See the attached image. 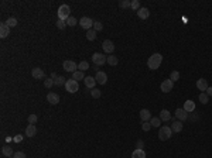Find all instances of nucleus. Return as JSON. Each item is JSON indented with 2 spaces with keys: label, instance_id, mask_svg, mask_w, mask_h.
Masks as SVG:
<instances>
[{
  "label": "nucleus",
  "instance_id": "19",
  "mask_svg": "<svg viewBox=\"0 0 212 158\" xmlns=\"http://www.w3.org/2000/svg\"><path fill=\"white\" fill-rule=\"evenodd\" d=\"M137 16L142 18V20H146V18H148V16H150V10H148L147 7H140V10L137 11Z\"/></svg>",
  "mask_w": 212,
  "mask_h": 158
},
{
  "label": "nucleus",
  "instance_id": "18",
  "mask_svg": "<svg viewBox=\"0 0 212 158\" xmlns=\"http://www.w3.org/2000/svg\"><path fill=\"white\" fill-rule=\"evenodd\" d=\"M187 113H192L194 110H195V103L192 102V100H187L185 103H184V107H182Z\"/></svg>",
  "mask_w": 212,
  "mask_h": 158
},
{
  "label": "nucleus",
  "instance_id": "2",
  "mask_svg": "<svg viewBox=\"0 0 212 158\" xmlns=\"http://www.w3.org/2000/svg\"><path fill=\"white\" fill-rule=\"evenodd\" d=\"M171 136H173V130H171V127H168V126H161L160 127V130H158V139L163 141H167L171 139Z\"/></svg>",
  "mask_w": 212,
  "mask_h": 158
},
{
  "label": "nucleus",
  "instance_id": "24",
  "mask_svg": "<svg viewBox=\"0 0 212 158\" xmlns=\"http://www.w3.org/2000/svg\"><path fill=\"white\" fill-rule=\"evenodd\" d=\"M131 158H146L144 150H139V148H136V150L131 153Z\"/></svg>",
  "mask_w": 212,
  "mask_h": 158
},
{
  "label": "nucleus",
  "instance_id": "5",
  "mask_svg": "<svg viewBox=\"0 0 212 158\" xmlns=\"http://www.w3.org/2000/svg\"><path fill=\"white\" fill-rule=\"evenodd\" d=\"M65 89L69 92V93H75L79 90V85H78V81L75 79H68L65 83Z\"/></svg>",
  "mask_w": 212,
  "mask_h": 158
},
{
  "label": "nucleus",
  "instance_id": "31",
  "mask_svg": "<svg viewBox=\"0 0 212 158\" xmlns=\"http://www.w3.org/2000/svg\"><path fill=\"white\" fill-rule=\"evenodd\" d=\"M78 69L82 71V72L88 71V69H89V64H88L86 61H82V62H79V65H78Z\"/></svg>",
  "mask_w": 212,
  "mask_h": 158
},
{
  "label": "nucleus",
  "instance_id": "28",
  "mask_svg": "<svg viewBox=\"0 0 212 158\" xmlns=\"http://www.w3.org/2000/svg\"><path fill=\"white\" fill-rule=\"evenodd\" d=\"M199 102H201L202 105H207V103L209 102V96H208L205 92H201V93H199Z\"/></svg>",
  "mask_w": 212,
  "mask_h": 158
},
{
  "label": "nucleus",
  "instance_id": "43",
  "mask_svg": "<svg viewBox=\"0 0 212 158\" xmlns=\"http://www.w3.org/2000/svg\"><path fill=\"white\" fill-rule=\"evenodd\" d=\"M13 158H27V157H26V154H24V153L18 151V153H14V155H13Z\"/></svg>",
  "mask_w": 212,
  "mask_h": 158
},
{
  "label": "nucleus",
  "instance_id": "12",
  "mask_svg": "<svg viewBox=\"0 0 212 158\" xmlns=\"http://www.w3.org/2000/svg\"><path fill=\"white\" fill-rule=\"evenodd\" d=\"M83 82H85V86H86V88H89L91 90L95 88V85H96V79H95L93 76H85Z\"/></svg>",
  "mask_w": 212,
  "mask_h": 158
},
{
  "label": "nucleus",
  "instance_id": "44",
  "mask_svg": "<svg viewBox=\"0 0 212 158\" xmlns=\"http://www.w3.org/2000/svg\"><path fill=\"white\" fill-rule=\"evenodd\" d=\"M136 147L139 148V150H143V147H144V141L143 140H139L136 143Z\"/></svg>",
  "mask_w": 212,
  "mask_h": 158
},
{
  "label": "nucleus",
  "instance_id": "45",
  "mask_svg": "<svg viewBox=\"0 0 212 158\" xmlns=\"http://www.w3.org/2000/svg\"><path fill=\"white\" fill-rule=\"evenodd\" d=\"M13 140H14V143H21V140H23V136H20V134H18V136H16Z\"/></svg>",
  "mask_w": 212,
  "mask_h": 158
},
{
  "label": "nucleus",
  "instance_id": "40",
  "mask_svg": "<svg viewBox=\"0 0 212 158\" xmlns=\"http://www.w3.org/2000/svg\"><path fill=\"white\" fill-rule=\"evenodd\" d=\"M91 95H92V97H95V99H98V97H100V90L96 88H93L92 90H91Z\"/></svg>",
  "mask_w": 212,
  "mask_h": 158
},
{
  "label": "nucleus",
  "instance_id": "42",
  "mask_svg": "<svg viewBox=\"0 0 212 158\" xmlns=\"http://www.w3.org/2000/svg\"><path fill=\"white\" fill-rule=\"evenodd\" d=\"M142 128H143V131H148V130L151 128L150 122H143V123H142Z\"/></svg>",
  "mask_w": 212,
  "mask_h": 158
},
{
  "label": "nucleus",
  "instance_id": "9",
  "mask_svg": "<svg viewBox=\"0 0 212 158\" xmlns=\"http://www.w3.org/2000/svg\"><path fill=\"white\" fill-rule=\"evenodd\" d=\"M173 86H174V82L171 81V79H165L163 81V83H161V90H163L164 93H168V92H171L173 90Z\"/></svg>",
  "mask_w": 212,
  "mask_h": 158
},
{
  "label": "nucleus",
  "instance_id": "3",
  "mask_svg": "<svg viewBox=\"0 0 212 158\" xmlns=\"http://www.w3.org/2000/svg\"><path fill=\"white\" fill-rule=\"evenodd\" d=\"M69 17H71V9H69V6L68 4L60 6V9H58V20L66 21Z\"/></svg>",
  "mask_w": 212,
  "mask_h": 158
},
{
  "label": "nucleus",
  "instance_id": "41",
  "mask_svg": "<svg viewBox=\"0 0 212 158\" xmlns=\"http://www.w3.org/2000/svg\"><path fill=\"white\" fill-rule=\"evenodd\" d=\"M66 24H68L69 27H74V26H77V18L71 16V17H69L68 20H66Z\"/></svg>",
  "mask_w": 212,
  "mask_h": 158
},
{
  "label": "nucleus",
  "instance_id": "4",
  "mask_svg": "<svg viewBox=\"0 0 212 158\" xmlns=\"http://www.w3.org/2000/svg\"><path fill=\"white\" fill-rule=\"evenodd\" d=\"M92 61L96 67H102L108 62V56H105L103 54H99V52H95L92 55Z\"/></svg>",
  "mask_w": 212,
  "mask_h": 158
},
{
  "label": "nucleus",
  "instance_id": "29",
  "mask_svg": "<svg viewBox=\"0 0 212 158\" xmlns=\"http://www.w3.org/2000/svg\"><path fill=\"white\" fill-rule=\"evenodd\" d=\"M72 79H75V81H81V79H85V75H83L82 71H75V72L72 73Z\"/></svg>",
  "mask_w": 212,
  "mask_h": 158
},
{
  "label": "nucleus",
  "instance_id": "8",
  "mask_svg": "<svg viewBox=\"0 0 212 158\" xmlns=\"http://www.w3.org/2000/svg\"><path fill=\"white\" fill-rule=\"evenodd\" d=\"M95 79H96V83L105 85V83L108 82V75H106L105 72H102V71H98L96 75H95Z\"/></svg>",
  "mask_w": 212,
  "mask_h": 158
},
{
  "label": "nucleus",
  "instance_id": "25",
  "mask_svg": "<svg viewBox=\"0 0 212 158\" xmlns=\"http://www.w3.org/2000/svg\"><path fill=\"white\" fill-rule=\"evenodd\" d=\"M65 83H66V81H65L64 76H60V75H58V76L54 79V85H55V86H62V85H65Z\"/></svg>",
  "mask_w": 212,
  "mask_h": 158
},
{
  "label": "nucleus",
  "instance_id": "38",
  "mask_svg": "<svg viewBox=\"0 0 212 158\" xmlns=\"http://www.w3.org/2000/svg\"><path fill=\"white\" fill-rule=\"evenodd\" d=\"M130 9H133V10H140V1L139 0H133L131 1V6H130Z\"/></svg>",
  "mask_w": 212,
  "mask_h": 158
},
{
  "label": "nucleus",
  "instance_id": "36",
  "mask_svg": "<svg viewBox=\"0 0 212 158\" xmlns=\"http://www.w3.org/2000/svg\"><path fill=\"white\" fill-rule=\"evenodd\" d=\"M93 30H95L96 33H98V31H102V30H103V24H102L100 21H95V23H93Z\"/></svg>",
  "mask_w": 212,
  "mask_h": 158
},
{
  "label": "nucleus",
  "instance_id": "35",
  "mask_svg": "<svg viewBox=\"0 0 212 158\" xmlns=\"http://www.w3.org/2000/svg\"><path fill=\"white\" fill-rule=\"evenodd\" d=\"M65 24H66V21H64V20H57V21H55V26H57V28H60V30H64V28H65Z\"/></svg>",
  "mask_w": 212,
  "mask_h": 158
},
{
  "label": "nucleus",
  "instance_id": "46",
  "mask_svg": "<svg viewBox=\"0 0 212 158\" xmlns=\"http://www.w3.org/2000/svg\"><path fill=\"white\" fill-rule=\"evenodd\" d=\"M208 96H212V86H208V89H207V92H205Z\"/></svg>",
  "mask_w": 212,
  "mask_h": 158
},
{
  "label": "nucleus",
  "instance_id": "21",
  "mask_svg": "<svg viewBox=\"0 0 212 158\" xmlns=\"http://www.w3.org/2000/svg\"><path fill=\"white\" fill-rule=\"evenodd\" d=\"M1 154L4 155V157H13L14 155V153H13V148L10 147V145H4L3 148H1Z\"/></svg>",
  "mask_w": 212,
  "mask_h": 158
},
{
  "label": "nucleus",
  "instance_id": "7",
  "mask_svg": "<svg viewBox=\"0 0 212 158\" xmlns=\"http://www.w3.org/2000/svg\"><path fill=\"white\" fill-rule=\"evenodd\" d=\"M102 48H103V51H105L106 54L112 55V52L114 51V44H113V41H110V40H105V41L102 42Z\"/></svg>",
  "mask_w": 212,
  "mask_h": 158
},
{
  "label": "nucleus",
  "instance_id": "37",
  "mask_svg": "<svg viewBox=\"0 0 212 158\" xmlns=\"http://www.w3.org/2000/svg\"><path fill=\"white\" fill-rule=\"evenodd\" d=\"M52 85H54V79H52V78H47V79H44V86H45L47 89H49Z\"/></svg>",
  "mask_w": 212,
  "mask_h": 158
},
{
  "label": "nucleus",
  "instance_id": "33",
  "mask_svg": "<svg viewBox=\"0 0 212 158\" xmlns=\"http://www.w3.org/2000/svg\"><path fill=\"white\" fill-rule=\"evenodd\" d=\"M131 6V1L129 0H122V1H119V7H122V9H129Z\"/></svg>",
  "mask_w": 212,
  "mask_h": 158
},
{
  "label": "nucleus",
  "instance_id": "22",
  "mask_svg": "<svg viewBox=\"0 0 212 158\" xmlns=\"http://www.w3.org/2000/svg\"><path fill=\"white\" fill-rule=\"evenodd\" d=\"M171 130H173V133H179V131H182V122H173L171 124Z\"/></svg>",
  "mask_w": 212,
  "mask_h": 158
},
{
  "label": "nucleus",
  "instance_id": "16",
  "mask_svg": "<svg viewBox=\"0 0 212 158\" xmlns=\"http://www.w3.org/2000/svg\"><path fill=\"white\" fill-rule=\"evenodd\" d=\"M196 88L199 89L201 92H207V89H208V82H207V79H204V78L198 79V81H196Z\"/></svg>",
  "mask_w": 212,
  "mask_h": 158
},
{
  "label": "nucleus",
  "instance_id": "23",
  "mask_svg": "<svg viewBox=\"0 0 212 158\" xmlns=\"http://www.w3.org/2000/svg\"><path fill=\"white\" fill-rule=\"evenodd\" d=\"M160 119H161V122H168V120H171V114H170V112H168L167 109H163V110L160 112Z\"/></svg>",
  "mask_w": 212,
  "mask_h": 158
},
{
  "label": "nucleus",
  "instance_id": "26",
  "mask_svg": "<svg viewBox=\"0 0 212 158\" xmlns=\"http://www.w3.org/2000/svg\"><path fill=\"white\" fill-rule=\"evenodd\" d=\"M108 64H109L110 67H116V65L119 64L117 56H114V55H109V56H108Z\"/></svg>",
  "mask_w": 212,
  "mask_h": 158
},
{
  "label": "nucleus",
  "instance_id": "11",
  "mask_svg": "<svg viewBox=\"0 0 212 158\" xmlns=\"http://www.w3.org/2000/svg\"><path fill=\"white\" fill-rule=\"evenodd\" d=\"M47 100H48V103H51V105H58L60 103V96L57 93H54V92H49L48 95H47Z\"/></svg>",
  "mask_w": 212,
  "mask_h": 158
},
{
  "label": "nucleus",
  "instance_id": "13",
  "mask_svg": "<svg viewBox=\"0 0 212 158\" xmlns=\"http://www.w3.org/2000/svg\"><path fill=\"white\" fill-rule=\"evenodd\" d=\"M175 117L178 119L179 122H185L188 119V113L184 110V109H177L175 110Z\"/></svg>",
  "mask_w": 212,
  "mask_h": 158
},
{
  "label": "nucleus",
  "instance_id": "17",
  "mask_svg": "<svg viewBox=\"0 0 212 158\" xmlns=\"http://www.w3.org/2000/svg\"><path fill=\"white\" fill-rule=\"evenodd\" d=\"M140 119H142V122H150V119H151V113H150V110L142 109V110H140Z\"/></svg>",
  "mask_w": 212,
  "mask_h": 158
},
{
  "label": "nucleus",
  "instance_id": "1",
  "mask_svg": "<svg viewBox=\"0 0 212 158\" xmlns=\"http://www.w3.org/2000/svg\"><path fill=\"white\" fill-rule=\"evenodd\" d=\"M161 62H163V55L158 52L153 54L150 58H148V61H147V67L150 68V69H158L160 68V65H161Z\"/></svg>",
  "mask_w": 212,
  "mask_h": 158
},
{
  "label": "nucleus",
  "instance_id": "39",
  "mask_svg": "<svg viewBox=\"0 0 212 158\" xmlns=\"http://www.w3.org/2000/svg\"><path fill=\"white\" fill-rule=\"evenodd\" d=\"M37 120H38L37 114H34V113H31V114L28 116V124H35V123H37Z\"/></svg>",
  "mask_w": 212,
  "mask_h": 158
},
{
  "label": "nucleus",
  "instance_id": "14",
  "mask_svg": "<svg viewBox=\"0 0 212 158\" xmlns=\"http://www.w3.org/2000/svg\"><path fill=\"white\" fill-rule=\"evenodd\" d=\"M31 76H33L34 79H43L45 76V73H44V71L41 69V68H33Z\"/></svg>",
  "mask_w": 212,
  "mask_h": 158
},
{
  "label": "nucleus",
  "instance_id": "27",
  "mask_svg": "<svg viewBox=\"0 0 212 158\" xmlns=\"http://www.w3.org/2000/svg\"><path fill=\"white\" fill-rule=\"evenodd\" d=\"M150 124H151V127H161V119L160 117H151Z\"/></svg>",
  "mask_w": 212,
  "mask_h": 158
},
{
  "label": "nucleus",
  "instance_id": "47",
  "mask_svg": "<svg viewBox=\"0 0 212 158\" xmlns=\"http://www.w3.org/2000/svg\"><path fill=\"white\" fill-rule=\"evenodd\" d=\"M57 76H58V75H57V73H55V72H52V73H51V78H52V79H55V78H57Z\"/></svg>",
  "mask_w": 212,
  "mask_h": 158
},
{
  "label": "nucleus",
  "instance_id": "10",
  "mask_svg": "<svg viewBox=\"0 0 212 158\" xmlns=\"http://www.w3.org/2000/svg\"><path fill=\"white\" fill-rule=\"evenodd\" d=\"M62 67H64V69L66 71V72H75L77 71V64L74 62V61H64V64H62Z\"/></svg>",
  "mask_w": 212,
  "mask_h": 158
},
{
  "label": "nucleus",
  "instance_id": "32",
  "mask_svg": "<svg viewBox=\"0 0 212 158\" xmlns=\"http://www.w3.org/2000/svg\"><path fill=\"white\" fill-rule=\"evenodd\" d=\"M170 79H171L173 82H178V79H179V72L178 71H173L171 75H170Z\"/></svg>",
  "mask_w": 212,
  "mask_h": 158
},
{
  "label": "nucleus",
  "instance_id": "20",
  "mask_svg": "<svg viewBox=\"0 0 212 158\" xmlns=\"http://www.w3.org/2000/svg\"><path fill=\"white\" fill-rule=\"evenodd\" d=\"M35 134H37V128H35V126H34V124H28L27 128H26V136L31 139V137H34Z\"/></svg>",
  "mask_w": 212,
  "mask_h": 158
},
{
  "label": "nucleus",
  "instance_id": "30",
  "mask_svg": "<svg viewBox=\"0 0 212 158\" xmlns=\"http://www.w3.org/2000/svg\"><path fill=\"white\" fill-rule=\"evenodd\" d=\"M86 38H88V41H93L95 38H96V31L92 28V30H88L86 31Z\"/></svg>",
  "mask_w": 212,
  "mask_h": 158
},
{
  "label": "nucleus",
  "instance_id": "34",
  "mask_svg": "<svg viewBox=\"0 0 212 158\" xmlns=\"http://www.w3.org/2000/svg\"><path fill=\"white\" fill-rule=\"evenodd\" d=\"M6 24L10 27V28H13V27H16L17 26V18H14V17H10L7 21H6Z\"/></svg>",
  "mask_w": 212,
  "mask_h": 158
},
{
  "label": "nucleus",
  "instance_id": "6",
  "mask_svg": "<svg viewBox=\"0 0 212 158\" xmlns=\"http://www.w3.org/2000/svg\"><path fill=\"white\" fill-rule=\"evenodd\" d=\"M78 23H79V26H81L82 28H85V30L88 31V30H92V27H93V23H95V21H93L91 17H82Z\"/></svg>",
  "mask_w": 212,
  "mask_h": 158
},
{
  "label": "nucleus",
  "instance_id": "15",
  "mask_svg": "<svg viewBox=\"0 0 212 158\" xmlns=\"http://www.w3.org/2000/svg\"><path fill=\"white\" fill-rule=\"evenodd\" d=\"M9 34H10V27L6 23L0 24V37L1 38H6V37H9Z\"/></svg>",
  "mask_w": 212,
  "mask_h": 158
}]
</instances>
